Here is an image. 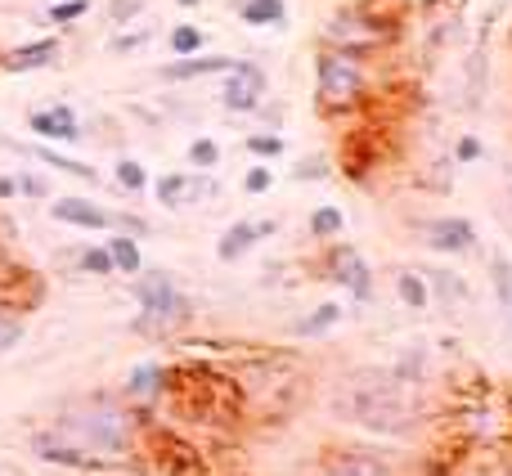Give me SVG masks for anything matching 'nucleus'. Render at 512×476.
Returning a JSON list of instances; mask_svg holds the SVG:
<instances>
[{
	"label": "nucleus",
	"mask_w": 512,
	"mask_h": 476,
	"mask_svg": "<svg viewBox=\"0 0 512 476\" xmlns=\"http://www.w3.org/2000/svg\"><path fill=\"white\" fill-rule=\"evenodd\" d=\"M50 432L68 441L72 450L90 454L99 468H122L140 445V409L126 396L113 391H95V396H77L50 418Z\"/></svg>",
	"instance_id": "obj_1"
},
{
	"label": "nucleus",
	"mask_w": 512,
	"mask_h": 476,
	"mask_svg": "<svg viewBox=\"0 0 512 476\" xmlns=\"http://www.w3.org/2000/svg\"><path fill=\"white\" fill-rule=\"evenodd\" d=\"M328 409L337 423L364 427L373 436H405L418 423V387H405L391 369H355L337 382Z\"/></svg>",
	"instance_id": "obj_2"
},
{
	"label": "nucleus",
	"mask_w": 512,
	"mask_h": 476,
	"mask_svg": "<svg viewBox=\"0 0 512 476\" xmlns=\"http://www.w3.org/2000/svg\"><path fill=\"white\" fill-rule=\"evenodd\" d=\"M131 297L140 301L131 328L144 337H171L176 328L194 324V297L171 279V270H140L131 279Z\"/></svg>",
	"instance_id": "obj_3"
},
{
	"label": "nucleus",
	"mask_w": 512,
	"mask_h": 476,
	"mask_svg": "<svg viewBox=\"0 0 512 476\" xmlns=\"http://www.w3.org/2000/svg\"><path fill=\"white\" fill-rule=\"evenodd\" d=\"M315 99L324 113H355L373 99V59L351 50L315 54Z\"/></svg>",
	"instance_id": "obj_4"
},
{
	"label": "nucleus",
	"mask_w": 512,
	"mask_h": 476,
	"mask_svg": "<svg viewBox=\"0 0 512 476\" xmlns=\"http://www.w3.org/2000/svg\"><path fill=\"white\" fill-rule=\"evenodd\" d=\"M396 41H400V23L391 14H378V5H346L324 23L328 50H351L364 54V59H378Z\"/></svg>",
	"instance_id": "obj_5"
},
{
	"label": "nucleus",
	"mask_w": 512,
	"mask_h": 476,
	"mask_svg": "<svg viewBox=\"0 0 512 476\" xmlns=\"http://www.w3.org/2000/svg\"><path fill=\"white\" fill-rule=\"evenodd\" d=\"M265 95H270V77H265L261 63L239 59L221 81V108L234 117H248L265 108Z\"/></svg>",
	"instance_id": "obj_6"
},
{
	"label": "nucleus",
	"mask_w": 512,
	"mask_h": 476,
	"mask_svg": "<svg viewBox=\"0 0 512 476\" xmlns=\"http://www.w3.org/2000/svg\"><path fill=\"white\" fill-rule=\"evenodd\" d=\"M324 279H333L337 288L346 292V297L355 301H373V292H378V274H373V265L364 261V252L355 243H328V274Z\"/></svg>",
	"instance_id": "obj_7"
},
{
	"label": "nucleus",
	"mask_w": 512,
	"mask_h": 476,
	"mask_svg": "<svg viewBox=\"0 0 512 476\" xmlns=\"http://www.w3.org/2000/svg\"><path fill=\"white\" fill-rule=\"evenodd\" d=\"M310 476H396V463L391 454L369 450V445H337L319 454Z\"/></svg>",
	"instance_id": "obj_8"
},
{
	"label": "nucleus",
	"mask_w": 512,
	"mask_h": 476,
	"mask_svg": "<svg viewBox=\"0 0 512 476\" xmlns=\"http://www.w3.org/2000/svg\"><path fill=\"white\" fill-rule=\"evenodd\" d=\"M423 243L441 256H468L477 252V225L468 216H436L423 225Z\"/></svg>",
	"instance_id": "obj_9"
},
{
	"label": "nucleus",
	"mask_w": 512,
	"mask_h": 476,
	"mask_svg": "<svg viewBox=\"0 0 512 476\" xmlns=\"http://www.w3.org/2000/svg\"><path fill=\"white\" fill-rule=\"evenodd\" d=\"M27 131H32L36 140H45V144H81V140H86V131H81V117L72 113L68 104L36 108V113L27 117Z\"/></svg>",
	"instance_id": "obj_10"
},
{
	"label": "nucleus",
	"mask_w": 512,
	"mask_h": 476,
	"mask_svg": "<svg viewBox=\"0 0 512 476\" xmlns=\"http://www.w3.org/2000/svg\"><path fill=\"white\" fill-rule=\"evenodd\" d=\"M274 234H279L274 221H234V225H225L221 238H216V261L221 265L243 261L256 243H265V238H274Z\"/></svg>",
	"instance_id": "obj_11"
},
{
	"label": "nucleus",
	"mask_w": 512,
	"mask_h": 476,
	"mask_svg": "<svg viewBox=\"0 0 512 476\" xmlns=\"http://www.w3.org/2000/svg\"><path fill=\"white\" fill-rule=\"evenodd\" d=\"M50 216L59 225H72V230H113V216L117 212H108V207H99V203H90V198H77V194H63V198H54L50 203Z\"/></svg>",
	"instance_id": "obj_12"
},
{
	"label": "nucleus",
	"mask_w": 512,
	"mask_h": 476,
	"mask_svg": "<svg viewBox=\"0 0 512 476\" xmlns=\"http://www.w3.org/2000/svg\"><path fill=\"white\" fill-rule=\"evenodd\" d=\"M167 364L162 360H140L131 373H126V382H122V396L131 400L135 409H149V405H158L162 400V391H167Z\"/></svg>",
	"instance_id": "obj_13"
},
{
	"label": "nucleus",
	"mask_w": 512,
	"mask_h": 476,
	"mask_svg": "<svg viewBox=\"0 0 512 476\" xmlns=\"http://www.w3.org/2000/svg\"><path fill=\"white\" fill-rule=\"evenodd\" d=\"M27 450H32L41 463H54V468H68V472H99V463L90 459V454L72 450V445H68V441H59V436L50 432V427H45V432H32Z\"/></svg>",
	"instance_id": "obj_14"
},
{
	"label": "nucleus",
	"mask_w": 512,
	"mask_h": 476,
	"mask_svg": "<svg viewBox=\"0 0 512 476\" xmlns=\"http://www.w3.org/2000/svg\"><path fill=\"white\" fill-rule=\"evenodd\" d=\"M234 54H189V59H171L158 68L162 81H203V77H225L234 68Z\"/></svg>",
	"instance_id": "obj_15"
},
{
	"label": "nucleus",
	"mask_w": 512,
	"mask_h": 476,
	"mask_svg": "<svg viewBox=\"0 0 512 476\" xmlns=\"http://www.w3.org/2000/svg\"><path fill=\"white\" fill-rule=\"evenodd\" d=\"M50 63H59V36H41V41L14 45V50L0 54V68L5 72H41Z\"/></svg>",
	"instance_id": "obj_16"
},
{
	"label": "nucleus",
	"mask_w": 512,
	"mask_h": 476,
	"mask_svg": "<svg viewBox=\"0 0 512 476\" xmlns=\"http://www.w3.org/2000/svg\"><path fill=\"white\" fill-rule=\"evenodd\" d=\"M27 153H32L36 162H45V167H54L59 176H72V180H81V185H90V189L99 185V171L90 167V162H77V158H68V153H54L50 144H32Z\"/></svg>",
	"instance_id": "obj_17"
},
{
	"label": "nucleus",
	"mask_w": 512,
	"mask_h": 476,
	"mask_svg": "<svg viewBox=\"0 0 512 476\" xmlns=\"http://www.w3.org/2000/svg\"><path fill=\"white\" fill-rule=\"evenodd\" d=\"M306 234L319 238V243H337L346 234V212L337 203H319L315 212L306 216Z\"/></svg>",
	"instance_id": "obj_18"
},
{
	"label": "nucleus",
	"mask_w": 512,
	"mask_h": 476,
	"mask_svg": "<svg viewBox=\"0 0 512 476\" xmlns=\"http://www.w3.org/2000/svg\"><path fill=\"white\" fill-rule=\"evenodd\" d=\"M342 301H324V306H315L306 319H297L292 324V337H328L337 324H342Z\"/></svg>",
	"instance_id": "obj_19"
},
{
	"label": "nucleus",
	"mask_w": 512,
	"mask_h": 476,
	"mask_svg": "<svg viewBox=\"0 0 512 476\" xmlns=\"http://www.w3.org/2000/svg\"><path fill=\"white\" fill-rule=\"evenodd\" d=\"M396 297L405 310H414V315H423L427 306H432V288H427L423 270H396Z\"/></svg>",
	"instance_id": "obj_20"
},
{
	"label": "nucleus",
	"mask_w": 512,
	"mask_h": 476,
	"mask_svg": "<svg viewBox=\"0 0 512 476\" xmlns=\"http://www.w3.org/2000/svg\"><path fill=\"white\" fill-rule=\"evenodd\" d=\"M423 279H427V288H432V301H445V306H468V283H463V274H454V270H423Z\"/></svg>",
	"instance_id": "obj_21"
},
{
	"label": "nucleus",
	"mask_w": 512,
	"mask_h": 476,
	"mask_svg": "<svg viewBox=\"0 0 512 476\" xmlns=\"http://www.w3.org/2000/svg\"><path fill=\"white\" fill-rule=\"evenodd\" d=\"M108 256H113V265H117V274H140L144 270V252H140V238H131V234H122V230H113V238H108Z\"/></svg>",
	"instance_id": "obj_22"
},
{
	"label": "nucleus",
	"mask_w": 512,
	"mask_h": 476,
	"mask_svg": "<svg viewBox=\"0 0 512 476\" xmlns=\"http://www.w3.org/2000/svg\"><path fill=\"white\" fill-rule=\"evenodd\" d=\"M239 23H248V27H283L288 23V5H283V0H243Z\"/></svg>",
	"instance_id": "obj_23"
},
{
	"label": "nucleus",
	"mask_w": 512,
	"mask_h": 476,
	"mask_svg": "<svg viewBox=\"0 0 512 476\" xmlns=\"http://www.w3.org/2000/svg\"><path fill=\"white\" fill-rule=\"evenodd\" d=\"M189 176L194 171H167V176H158L153 180V198H158L162 207H189Z\"/></svg>",
	"instance_id": "obj_24"
},
{
	"label": "nucleus",
	"mask_w": 512,
	"mask_h": 476,
	"mask_svg": "<svg viewBox=\"0 0 512 476\" xmlns=\"http://www.w3.org/2000/svg\"><path fill=\"white\" fill-rule=\"evenodd\" d=\"M486 274H490V288H495V301L504 310H512V256L504 247H495L486 261Z\"/></svg>",
	"instance_id": "obj_25"
},
{
	"label": "nucleus",
	"mask_w": 512,
	"mask_h": 476,
	"mask_svg": "<svg viewBox=\"0 0 512 476\" xmlns=\"http://www.w3.org/2000/svg\"><path fill=\"white\" fill-rule=\"evenodd\" d=\"M203 45H207V32L198 23H176L167 32V50H171V59H189V54H203Z\"/></svg>",
	"instance_id": "obj_26"
},
{
	"label": "nucleus",
	"mask_w": 512,
	"mask_h": 476,
	"mask_svg": "<svg viewBox=\"0 0 512 476\" xmlns=\"http://www.w3.org/2000/svg\"><path fill=\"white\" fill-rule=\"evenodd\" d=\"M391 373H396L405 387H423V378H427V346H423V342L405 346V355L391 364Z\"/></svg>",
	"instance_id": "obj_27"
},
{
	"label": "nucleus",
	"mask_w": 512,
	"mask_h": 476,
	"mask_svg": "<svg viewBox=\"0 0 512 476\" xmlns=\"http://www.w3.org/2000/svg\"><path fill=\"white\" fill-rule=\"evenodd\" d=\"M77 270L81 274H90V279H113V274H117V265H113V256H108V247L104 243H99V247H81V252H77Z\"/></svg>",
	"instance_id": "obj_28"
},
{
	"label": "nucleus",
	"mask_w": 512,
	"mask_h": 476,
	"mask_svg": "<svg viewBox=\"0 0 512 476\" xmlns=\"http://www.w3.org/2000/svg\"><path fill=\"white\" fill-rule=\"evenodd\" d=\"M113 185L126 189V194H144V189H149V171H144V162H135V158H117L113 162Z\"/></svg>",
	"instance_id": "obj_29"
},
{
	"label": "nucleus",
	"mask_w": 512,
	"mask_h": 476,
	"mask_svg": "<svg viewBox=\"0 0 512 476\" xmlns=\"http://www.w3.org/2000/svg\"><path fill=\"white\" fill-rule=\"evenodd\" d=\"M486 72H490L486 45H477L472 59H468V108H481V95H486Z\"/></svg>",
	"instance_id": "obj_30"
},
{
	"label": "nucleus",
	"mask_w": 512,
	"mask_h": 476,
	"mask_svg": "<svg viewBox=\"0 0 512 476\" xmlns=\"http://www.w3.org/2000/svg\"><path fill=\"white\" fill-rule=\"evenodd\" d=\"M243 149H248L256 162H274V158H283V135L279 131H252L248 140H243Z\"/></svg>",
	"instance_id": "obj_31"
},
{
	"label": "nucleus",
	"mask_w": 512,
	"mask_h": 476,
	"mask_svg": "<svg viewBox=\"0 0 512 476\" xmlns=\"http://www.w3.org/2000/svg\"><path fill=\"white\" fill-rule=\"evenodd\" d=\"M189 167L194 171H216L221 167V144H216L212 135H198V140L189 144Z\"/></svg>",
	"instance_id": "obj_32"
},
{
	"label": "nucleus",
	"mask_w": 512,
	"mask_h": 476,
	"mask_svg": "<svg viewBox=\"0 0 512 476\" xmlns=\"http://www.w3.org/2000/svg\"><path fill=\"white\" fill-rule=\"evenodd\" d=\"M86 14H90V0H50V5H45V18L59 23V27H72L77 18H86Z\"/></svg>",
	"instance_id": "obj_33"
},
{
	"label": "nucleus",
	"mask_w": 512,
	"mask_h": 476,
	"mask_svg": "<svg viewBox=\"0 0 512 476\" xmlns=\"http://www.w3.org/2000/svg\"><path fill=\"white\" fill-rule=\"evenodd\" d=\"M270 185H274V171H270V162H256V167L243 171V194L261 198V194H270Z\"/></svg>",
	"instance_id": "obj_34"
},
{
	"label": "nucleus",
	"mask_w": 512,
	"mask_h": 476,
	"mask_svg": "<svg viewBox=\"0 0 512 476\" xmlns=\"http://www.w3.org/2000/svg\"><path fill=\"white\" fill-rule=\"evenodd\" d=\"M486 158V144L477 140V135H459L454 140V167H472V162Z\"/></svg>",
	"instance_id": "obj_35"
},
{
	"label": "nucleus",
	"mask_w": 512,
	"mask_h": 476,
	"mask_svg": "<svg viewBox=\"0 0 512 476\" xmlns=\"http://www.w3.org/2000/svg\"><path fill=\"white\" fill-rule=\"evenodd\" d=\"M144 5H149V0H108L104 9H108V18H113L117 27H131L135 18L144 14Z\"/></svg>",
	"instance_id": "obj_36"
},
{
	"label": "nucleus",
	"mask_w": 512,
	"mask_h": 476,
	"mask_svg": "<svg viewBox=\"0 0 512 476\" xmlns=\"http://www.w3.org/2000/svg\"><path fill=\"white\" fill-rule=\"evenodd\" d=\"M14 185H18V194H23V198H36V203H45V198H50V185H45L36 171H18Z\"/></svg>",
	"instance_id": "obj_37"
},
{
	"label": "nucleus",
	"mask_w": 512,
	"mask_h": 476,
	"mask_svg": "<svg viewBox=\"0 0 512 476\" xmlns=\"http://www.w3.org/2000/svg\"><path fill=\"white\" fill-rule=\"evenodd\" d=\"M328 176H333L328 158H301L297 167H292V180H328Z\"/></svg>",
	"instance_id": "obj_38"
},
{
	"label": "nucleus",
	"mask_w": 512,
	"mask_h": 476,
	"mask_svg": "<svg viewBox=\"0 0 512 476\" xmlns=\"http://www.w3.org/2000/svg\"><path fill=\"white\" fill-rule=\"evenodd\" d=\"M149 45V32H117L113 41H108V54H135Z\"/></svg>",
	"instance_id": "obj_39"
},
{
	"label": "nucleus",
	"mask_w": 512,
	"mask_h": 476,
	"mask_svg": "<svg viewBox=\"0 0 512 476\" xmlns=\"http://www.w3.org/2000/svg\"><path fill=\"white\" fill-rule=\"evenodd\" d=\"M9 198H18V185L14 176H0V203H9Z\"/></svg>",
	"instance_id": "obj_40"
},
{
	"label": "nucleus",
	"mask_w": 512,
	"mask_h": 476,
	"mask_svg": "<svg viewBox=\"0 0 512 476\" xmlns=\"http://www.w3.org/2000/svg\"><path fill=\"white\" fill-rule=\"evenodd\" d=\"M171 5H180V9H198L203 0H171Z\"/></svg>",
	"instance_id": "obj_41"
},
{
	"label": "nucleus",
	"mask_w": 512,
	"mask_h": 476,
	"mask_svg": "<svg viewBox=\"0 0 512 476\" xmlns=\"http://www.w3.org/2000/svg\"><path fill=\"white\" fill-rule=\"evenodd\" d=\"M418 476H450V472H445V468H423Z\"/></svg>",
	"instance_id": "obj_42"
},
{
	"label": "nucleus",
	"mask_w": 512,
	"mask_h": 476,
	"mask_svg": "<svg viewBox=\"0 0 512 476\" xmlns=\"http://www.w3.org/2000/svg\"><path fill=\"white\" fill-rule=\"evenodd\" d=\"M499 476H512V472H499Z\"/></svg>",
	"instance_id": "obj_43"
},
{
	"label": "nucleus",
	"mask_w": 512,
	"mask_h": 476,
	"mask_svg": "<svg viewBox=\"0 0 512 476\" xmlns=\"http://www.w3.org/2000/svg\"><path fill=\"white\" fill-rule=\"evenodd\" d=\"M45 5H50V0H45Z\"/></svg>",
	"instance_id": "obj_44"
}]
</instances>
